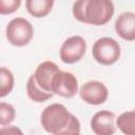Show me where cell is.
<instances>
[{"instance_id":"1","label":"cell","mask_w":135,"mask_h":135,"mask_svg":"<svg viewBox=\"0 0 135 135\" xmlns=\"http://www.w3.org/2000/svg\"><path fill=\"white\" fill-rule=\"evenodd\" d=\"M72 11L79 22L98 26L112 19L115 8L110 0H79L74 2Z\"/></svg>"},{"instance_id":"2","label":"cell","mask_w":135,"mask_h":135,"mask_svg":"<svg viewBox=\"0 0 135 135\" xmlns=\"http://www.w3.org/2000/svg\"><path fill=\"white\" fill-rule=\"evenodd\" d=\"M71 114L63 104L52 103L42 111L40 122L45 132L51 135H56L66 127Z\"/></svg>"},{"instance_id":"3","label":"cell","mask_w":135,"mask_h":135,"mask_svg":"<svg viewBox=\"0 0 135 135\" xmlns=\"http://www.w3.org/2000/svg\"><path fill=\"white\" fill-rule=\"evenodd\" d=\"M92 55L96 62L102 65H112L120 58L119 43L112 37H101L92 46Z\"/></svg>"},{"instance_id":"4","label":"cell","mask_w":135,"mask_h":135,"mask_svg":"<svg viewBox=\"0 0 135 135\" xmlns=\"http://www.w3.org/2000/svg\"><path fill=\"white\" fill-rule=\"evenodd\" d=\"M6 39L14 46H25L27 45L34 35V27L32 23L22 17L12 19L5 30Z\"/></svg>"},{"instance_id":"5","label":"cell","mask_w":135,"mask_h":135,"mask_svg":"<svg viewBox=\"0 0 135 135\" xmlns=\"http://www.w3.org/2000/svg\"><path fill=\"white\" fill-rule=\"evenodd\" d=\"M86 51L85 40L78 35L66 38L59 50V56L62 62L73 64L82 59Z\"/></svg>"},{"instance_id":"6","label":"cell","mask_w":135,"mask_h":135,"mask_svg":"<svg viewBox=\"0 0 135 135\" xmlns=\"http://www.w3.org/2000/svg\"><path fill=\"white\" fill-rule=\"evenodd\" d=\"M79 95L85 103L91 105H99L107 101L109 91L101 81L90 80L82 84L79 90Z\"/></svg>"},{"instance_id":"7","label":"cell","mask_w":135,"mask_h":135,"mask_svg":"<svg viewBox=\"0 0 135 135\" xmlns=\"http://www.w3.org/2000/svg\"><path fill=\"white\" fill-rule=\"evenodd\" d=\"M52 91L61 97L72 98L78 93V80L73 73L59 71L53 80Z\"/></svg>"},{"instance_id":"8","label":"cell","mask_w":135,"mask_h":135,"mask_svg":"<svg viewBox=\"0 0 135 135\" xmlns=\"http://www.w3.org/2000/svg\"><path fill=\"white\" fill-rule=\"evenodd\" d=\"M116 115L112 111L101 110L91 118V130L96 135H114L116 132Z\"/></svg>"},{"instance_id":"9","label":"cell","mask_w":135,"mask_h":135,"mask_svg":"<svg viewBox=\"0 0 135 135\" xmlns=\"http://www.w3.org/2000/svg\"><path fill=\"white\" fill-rule=\"evenodd\" d=\"M58 65L53 61H43L38 64V66L35 70V73L33 74L35 77L36 82L39 84L41 89L49 93H53L52 91V84L55 76L59 72ZM54 94V93H53Z\"/></svg>"},{"instance_id":"10","label":"cell","mask_w":135,"mask_h":135,"mask_svg":"<svg viewBox=\"0 0 135 135\" xmlns=\"http://www.w3.org/2000/svg\"><path fill=\"white\" fill-rule=\"evenodd\" d=\"M115 31L117 35L127 41L135 40V13L124 12L118 16L115 21Z\"/></svg>"},{"instance_id":"11","label":"cell","mask_w":135,"mask_h":135,"mask_svg":"<svg viewBox=\"0 0 135 135\" xmlns=\"http://www.w3.org/2000/svg\"><path fill=\"white\" fill-rule=\"evenodd\" d=\"M53 0H27L25 6L30 15L35 18H42L49 15L53 8Z\"/></svg>"},{"instance_id":"12","label":"cell","mask_w":135,"mask_h":135,"mask_svg":"<svg viewBox=\"0 0 135 135\" xmlns=\"http://www.w3.org/2000/svg\"><path fill=\"white\" fill-rule=\"evenodd\" d=\"M26 93L31 100L35 102H44L54 96L53 93H49L41 89L36 82L34 75H31L26 82Z\"/></svg>"},{"instance_id":"13","label":"cell","mask_w":135,"mask_h":135,"mask_svg":"<svg viewBox=\"0 0 135 135\" xmlns=\"http://www.w3.org/2000/svg\"><path fill=\"white\" fill-rule=\"evenodd\" d=\"M118 130L124 135H135V109L121 113L116 118Z\"/></svg>"},{"instance_id":"14","label":"cell","mask_w":135,"mask_h":135,"mask_svg":"<svg viewBox=\"0 0 135 135\" xmlns=\"http://www.w3.org/2000/svg\"><path fill=\"white\" fill-rule=\"evenodd\" d=\"M14 83H15V79H14L13 73L8 69L2 66L0 69V97L1 98L7 96L13 91Z\"/></svg>"},{"instance_id":"15","label":"cell","mask_w":135,"mask_h":135,"mask_svg":"<svg viewBox=\"0 0 135 135\" xmlns=\"http://www.w3.org/2000/svg\"><path fill=\"white\" fill-rule=\"evenodd\" d=\"M16 116L15 108L6 102L0 103V124L1 127H7L9 126Z\"/></svg>"},{"instance_id":"16","label":"cell","mask_w":135,"mask_h":135,"mask_svg":"<svg viewBox=\"0 0 135 135\" xmlns=\"http://www.w3.org/2000/svg\"><path fill=\"white\" fill-rule=\"evenodd\" d=\"M56 135H80V121L74 115L71 114V118L66 127Z\"/></svg>"},{"instance_id":"17","label":"cell","mask_w":135,"mask_h":135,"mask_svg":"<svg viewBox=\"0 0 135 135\" xmlns=\"http://www.w3.org/2000/svg\"><path fill=\"white\" fill-rule=\"evenodd\" d=\"M20 0H0V14L9 15L20 7Z\"/></svg>"},{"instance_id":"18","label":"cell","mask_w":135,"mask_h":135,"mask_svg":"<svg viewBox=\"0 0 135 135\" xmlns=\"http://www.w3.org/2000/svg\"><path fill=\"white\" fill-rule=\"evenodd\" d=\"M0 135H24V134L22 130L17 126H7V127H1Z\"/></svg>"}]
</instances>
